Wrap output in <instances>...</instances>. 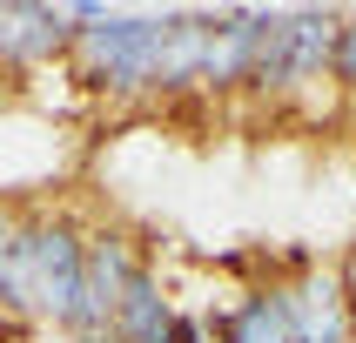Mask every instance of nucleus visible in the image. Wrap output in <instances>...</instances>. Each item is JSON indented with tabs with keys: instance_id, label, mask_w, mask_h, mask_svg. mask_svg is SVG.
<instances>
[{
	"instance_id": "nucleus-6",
	"label": "nucleus",
	"mask_w": 356,
	"mask_h": 343,
	"mask_svg": "<svg viewBox=\"0 0 356 343\" xmlns=\"http://www.w3.org/2000/svg\"><path fill=\"white\" fill-rule=\"evenodd\" d=\"M222 343H296V323H289V303L276 296H249L236 317L222 323Z\"/></svg>"
},
{
	"instance_id": "nucleus-8",
	"label": "nucleus",
	"mask_w": 356,
	"mask_h": 343,
	"mask_svg": "<svg viewBox=\"0 0 356 343\" xmlns=\"http://www.w3.org/2000/svg\"><path fill=\"white\" fill-rule=\"evenodd\" d=\"M330 67H337V81H350V88H356V20L337 34V61H330Z\"/></svg>"
},
{
	"instance_id": "nucleus-4",
	"label": "nucleus",
	"mask_w": 356,
	"mask_h": 343,
	"mask_svg": "<svg viewBox=\"0 0 356 343\" xmlns=\"http://www.w3.org/2000/svg\"><path fill=\"white\" fill-rule=\"evenodd\" d=\"M67 47V7H0V61L27 67Z\"/></svg>"
},
{
	"instance_id": "nucleus-9",
	"label": "nucleus",
	"mask_w": 356,
	"mask_h": 343,
	"mask_svg": "<svg viewBox=\"0 0 356 343\" xmlns=\"http://www.w3.org/2000/svg\"><path fill=\"white\" fill-rule=\"evenodd\" d=\"M175 343H222V330H209L202 317H175Z\"/></svg>"
},
{
	"instance_id": "nucleus-5",
	"label": "nucleus",
	"mask_w": 356,
	"mask_h": 343,
	"mask_svg": "<svg viewBox=\"0 0 356 343\" xmlns=\"http://www.w3.org/2000/svg\"><path fill=\"white\" fill-rule=\"evenodd\" d=\"M108 343H175V303L161 296V282L141 269L128 282V296L115 303V323H108Z\"/></svg>"
},
{
	"instance_id": "nucleus-7",
	"label": "nucleus",
	"mask_w": 356,
	"mask_h": 343,
	"mask_svg": "<svg viewBox=\"0 0 356 343\" xmlns=\"http://www.w3.org/2000/svg\"><path fill=\"white\" fill-rule=\"evenodd\" d=\"M14 256H20V222L0 216V303H7V282H14Z\"/></svg>"
},
{
	"instance_id": "nucleus-3",
	"label": "nucleus",
	"mask_w": 356,
	"mask_h": 343,
	"mask_svg": "<svg viewBox=\"0 0 356 343\" xmlns=\"http://www.w3.org/2000/svg\"><path fill=\"white\" fill-rule=\"evenodd\" d=\"M141 276V256L128 236H95L88 242V262H81V310H74V330L81 343H108V323H115V303L128 296V282Z\"/></svg>"
},
{
	"instance_id": "nucleus-2",
	"label": "nucleus",
	"mask_w": 356,
	"mask_h": 343,
	"mask_svg": "<svg viewBox=\"0 0 356 343\" xmlns=\"http://www.w3.org/2000/svg\"><path fill=\"white\" fill-rule=\"evenodd\" d=\"M168 34H175V14H101L95 27L74 34L81 74L95 81V88H115V95L155 88L161 81V54H168Z\"/></svg>"
},
{
	"instance_id": "nucleus-1",
	"label": "nucleus",
	"mask_w": 356,
	"mask_h": 343,
	"mask_svg": "<svg viewBox=\"0 0 356 343\" xmlns=\"http://www.w3.org/2000/svg\"><path fill=\"white\" fill-rule=\"evenodd\" d=\"M81 262H88V242H81L67 222H34V229H20L14 282H7V303H0V310H20V317H40V323H74V310H81Z\"/></svg>"
}]
</instances>
